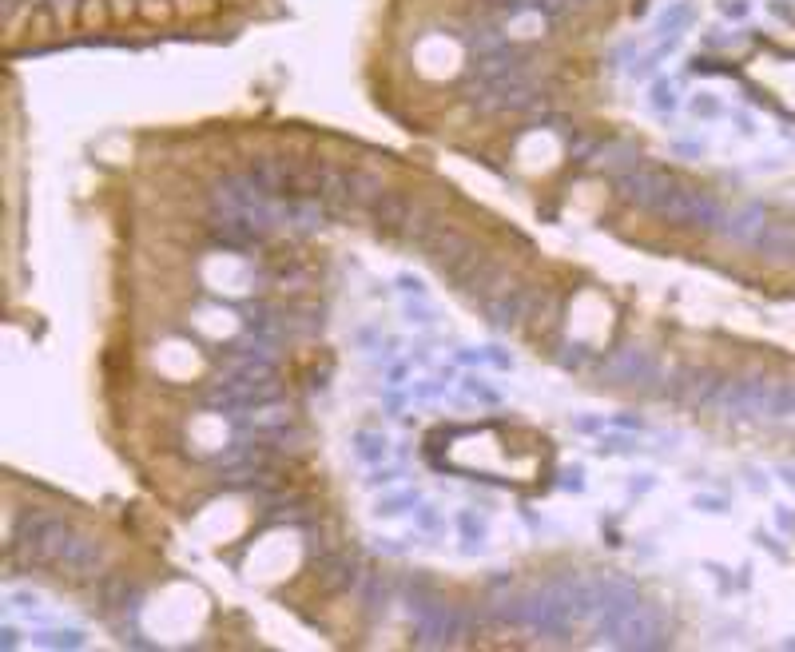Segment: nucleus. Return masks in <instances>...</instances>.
<instances>
[{
    "label": "nucleus",
    "instance_id": "obj_15",
    "mask_svg": "<svg viewBox=\"0 0 795 652\" xmlns=\"http://www.w3.org/2000/svg\"><path fill=\"white\" fill-rule=\"evenodd\" d=\"M648 100H652V112H660V116H672V112L680 108V96H676V84H672V80H656Z\"/></svg>",
    "mask_w": 795,
    "mask_h": 652
},
{
    "label": "nucleus",
    "instance_id": "obj_3",
    "mask_svg": "<svg viewBox=\"0 0 795 652\" xmlns=\"http://www.w3.org/2000/svg\"><path fill=\"white\" fill-rule=\"evenodd\" d=\"M283 398V386L275 378H263V382H235V378H219L215 390L207 394V406L211 410H223V414H239V410H259V406H275Z\"/></svg>",
    "mask_w": 795,
    "mask_h": 652
},
{
    "label": "nucleus",
    "instance_id": "obj_12",
    "mask_svg": "<svg viewBox=\"0 0 795 652\" xmlns=\"http://www.w3.org/2000/svg\"><path fill=\"white\" fill-rule=\"evenodd\" d=\"M322 585H326L330 593L354 589V585H358V565H354V561H346V557H334V561L326 565V573H322Z\"/></svg>",
    "mask_w": 795,
    "mask_h": 652
},
{
    "label": "nucleus",
    "instance_id": "obj_30",
    "mask_svg": "<svg viewBox=\"0 0 795 652\" xmlns=\"http://www.w3.org/2000/svg\"><path fill=\"white\" fill-rule=\"evenodd\" d=\"M442 394V382H422V386H414V398H438Z\"/></svg>",
    "mask_w": 795,
    "mask_h": 652
},
{
    "label": "nucleus",
    "instance_id": "obj_22",
    "mask_svg": "<svg viewBox=\"0 0 795 652\" xmlns=\"http://www.w3.org/2000/svg\"><path fill=\"white\" fill-rule=\"evenodd\" d=\"M418 529H422V533H438V529H442V517H438L434 505H422V509H418Z\"/></svg>",
    "mask_w": 795,
    "mask_h": 652
},
{
    "label": "nucleus",
    "instance_id": "obj_26",
    "mask_svg": "<svg viewBox=\"0 0 795 652\" xmlns=\"http://www.w3.org/2000/svg\"><path fill=\"white\" fill-rule=\"evenodd\" d=\"M720 12H724L728 20H744V16H748V0H724Z\"/></svg>",
    "mask_w": 795,
    "mask_h": 652
},
{
    "label": "nucleus",
    "instance_id": "obj_25",
    "mask_svg": "<svg viewBox=\"0 0 795 652\" xmlns=\"http://www.w3.org/2000/svg\"><path fill=\"white\" fill-rule=\"evenodd\" d=\"M398 291L402 295H426V283L418 275H398Z\"/></svg>",
    "mask_w": 795,
    "mask_h": 652
},
{
    "label": "nucleus",
    "instance_id": "obj_9",
    "mask_svg": "<svg viewBox=\"0 0 795 652\" xmlns=\"http://www.w3.org/2000/svg\"><path fill=\"white\" fill-rule=\"evenodd\" d=\"M756 251H764L776 263H795V223H764V231L752 243Z\"/></svg>",
    "mask_w": 795,
    "mask_h": 652
},
{
    "label": "nucleus",
    "instance_id": "obj_19",
    "mask_svg": "<svg viewBox=\"0 0 795 652\" xmlns=\"http://www.w3.org/2000/svg\"><path fill=\"white\" fill-rule=\"evenodd\" d=\"M462 390H466L470 398H477V402H485V406H497V402H501V394H497L493 386H485L481 378H470V382H466Z\"/></svg>",
    "mask_w": 795,
    "mask_h": 652
},
{
    "label": "nucleus",
    "instance_id": "obj_38",
    "mask_svg": "<svg viewBox=\"0 0 795 652\" xmlns=\"http://www.w3.org/2000/svg\"><path fill=\"white\" fill-rule=\"evenodd\" d=\"M776 12H780V16H784V20H792V24H795V12H792V8H784V4H776Z\"/></svg>",
    "mask_w": 795,
    "mask_h": 652
},
{
    "label": "nucleus",
    "instance_id": "obj_31",
    "mask_svg": "<svg viewBox=\"0 0 795 652\" xmlns=\"http://www.w3.org/2000/svg\"><path fill=\"white\" fill-rule=\"evenodd\" d=\"M696 509H708V513H724V501H720V497H708V493H704V497H696Z\"/></svg>",
    "mask_w": 795,
    "mask_h": 652
},
{
    "label": "nucleus",
    "instance_id": "obj_20",
    "mask_svg": "<svg viewBox=\"0 0 795 652\" xmlns=\"http://www.w3.org/2000/svg\"><path fill=\"white\" fill-rule=\"evenodd\" d=\"M4 601H8L12 609H40V593H28V589H12Z\"/></svg>",
    "mask_w": 795,
    "mask_h": 652
},
{
    "label": "nucleus",
    "instance_id": "obj_28",
    "mask_svg": "<svg viewBox=\"0 0 795 652\" xmlns=\"http://www.w3.org/2000/svg\"><path fill=\"white\" fill-rule=\"evenodd\" d=\"M406 319H410V323H434V311L422 307V303H418V307L410 303V307H406Z\"/></svg>",
    "mask_w": 795,
    "mask_h": 652
},
{
    "label": "nucleus",
    "instance_id": "obj_34",
    "mask_svg": "<svg viewBox=\"0 0 795 652\" xmlns=\"http://www.w3.org/2000/svg\"><path fill=\"white\" fill-rule=\"evenodd\" d=\"M565 489H573V493H581V489H585V482H581V470H569V474H565Z\"/></svg>",
    "mask_w": 795,
    "mask_h": 652
},
{
    "label": "nucleus",
    "instance_id": "obj_8",
    "mask_svg": "<svg viewBox=\"0 0 795 652\" xmlns=\"http://www.w3.org/2000/svg\"><path fill=\"white\" fill-rule=\"evenodd\" d=\"M505 287H509V271H505V263L485 259V255H481V263L470 271V279L462 283V291H466L474 303H481V307H485L493 295H501Z\"/></svg>",
    "mask_w": 795,
    "mask_h": 652
},
{
    "label": "nucleus",
    "instance_id": "obj_40",
    "mask_svg": "<svg viewBox=\"0 0 795 652\" xmlns=\"http://www.w3.org/2000/svg\"><path fill=\"white\" fill-rule=\"evenodd\" d=\"M784 478H788V482L795 486V470H784Z\"/></svg>",
    "mask_w": 795,
    "mask_h": 652
},
{
    "label": "nucleus",
    "instance_id": "obj_21",
    "mask_svg": "<svg viewBox=\"0 0 795 652\" xmlns=\"http://www.w3.org/2000/svg\"><path fill=\"white\" fill-rule=\"evenodd\" d=\"M692 112H696V116H704V120H716V116H720V104H716L708 92H700V96L692 100Z\"/></svg>",
    "mask_w": 795,
    "mask_h": 652
},
{
    "label": "nucleus",
    "instance_id": "obj_4",
    "mask_svg": "<svg viewBox=\"0 0 795 652\" xmlns=\"http://www.w3.org/2000/svg\"><path fill=\"white\" fill-rule=\"evenodd\" d=\"M601 374L621 386H648L660 378V358L644 346H621L601 362Z\"/></svg>",
    "mask_w": 795,
    "mask_h": 652
},
{
    "label": "nucleus",
    "instance_id": "obj_35",
    "mask_svg": "<svg viewBox=\"0 0 795 652\" xmlns=\"http://www.w3.org/2000/svg\"><path fill=\"white\" fill-rule=\"evenodd\" d=\"M680 156H704V144H676Z\"/></svg>",
    "mask_w": 795,
    "mask_h": 652
},
{
    "label": "nucleus",
    "instance_id": "obj_23",
    "mask_svg": "<svg viewBox=\"0 0 795 652\" xmlns=\"http://www.w3.org/2000/svg\"><path fill=\"white\" fill-rule=\"evenodd\" d=\"M398 478H402V470H398V466H386V470H374V474L366 478V486H370V489H374V486H394Z\"/></svg>",
    "mask_w": 795,
    "mask_h": 652
},
{
    "label": "nucleus",
    "instance_id": "obj_36",
    "mask_svg": "<svg viewBox=\"0 0 795 652\" xmlns=\"http://www.w3.org/2000/svg\"><path fill=\"white\" fill-rule=\"evenodd\" d=\"M648 489H652V474H640V482H633L629 493H648Z\"/></svg>",
    "mask_w": 795,
    "mask_h": 652
},
{
    "label": "nucleus",
    "instance_id": "obj_18",
    "mask_svg": "<svg viewBox=\"0 0 795 652\" xmlns=\"http://www.w3.org/2000/svg\"><path fill=\"white\" fill-rule=\"evenodd\" d=\"M386 601H390V585L382 577H370L366 581V609L378 613V609H386Z\"/></svg>",
    "mask_w": 795,
    "mask_h": 652
},
{
    "label": "nucleus",
    "instance_id": "obj_5",
    "mask_svg": "<svg viewBox=\"0 0 795 652\" xmlns=\"http://www.w3.org/2000/svg\"><path fill=\"white\" fill-rule=\"evenodd\" d=\"M414 203L402 195V191H378L374 203H370V219H374V231L394 239V235H406L410 231V219H414Z\"/></svg>",
    "mask_w": 795,
    "mask_h": 652
},
{
    "label": "nucleus",
    "instance_id": "obj_10",
    "mask_svg": "<svg viewBox=\"0 0 795 652\" xmlns=\"http://www.w3.org/2000/svg\"><path fill=\"white\" fill-rule=\"evenodd\" d=\"M692 20H696V4H692V0H672V4L656 16V36H680Z\"/></svg>",
    "mask_w": 795,
    "mask_h": 652
},
{
    "label": "nucleus",
    "instance_id": "obj_6",
    "mask_svg": "<svg viewBox=\"0 0 795 652\" xmlns=\"http://www.w3.org/2000/svg\"><path fill=\"white\" fill-rule=\"evenodd\" d=\"M533 303H537L533 287H505L501 295H493L485 303V319L497 326V330H513V326H521L529 319Z\"/></svg>",
    "mask_w": 795,
    "mask_h": 652
},
{
    "label": "nucleus",
    "instance_id": "obj_32",
    "mask_svg": "<svg viewBox=\"0 0 795 652\" xmlns=\"http://www.w3.org/2000/svg\"><path fill=\"white\" fill-rule=\"evenodd\" d=\"M378 549H382V553H394V557L406 553V545H402L398 537H378Z\"/></svg>",
    "mask_w": 795,
    "mask_h": 652
},
{
    "label": "nucleus",
    "instance_id": "obj_13",
    "mask_svg": "<svg viewBox=\"0 0 795 652\" xmlns=\"http://www.w3.org/2000/svg\"><path fill=\"white\" fill-rule=\"evenodd\" d=\"M32 645L36 649H84L88 637L80 629H44V633H32Z\"/></svg>",
    "mask_w": 795,
    "mask_h": 652
},
{
    "label": "nucleus",
    "instance_id": "obj_37",
    "mask_svg": "<svg viewBox=\"0 0 795 652\" xmlns=\"http://www.w3.org/2000/svg\"><path fill=\"white\" fill-rule=\"evenodd\" d=\"M780 525H784V529H792L795 525V517L788 513V509H780Z\"/></svg>",
    "mask_w": 795,
    "mask_h": 652
},
{
    "label": "nucleus",
    "instance_id": "obj_24",
    "mask_svg": "<svg viewBox=\"0 0 795 652\" xmlns=\"http://www.w3.org/2000/svg\"><path fill=\"white\" fill-rule=\"evenodd\" d=\"M573 430H577V434H601V430H605V418H593V414L573 418Z\"/></svg>",
    "mask_w": 795,
    "mask_h": 652
},
{
    "label": "nucleus",
    "instance_id": "obj_1",
    "mask_svg": "<svg viewBox=\"0 0 795 652\" xmlns=\"http://www.w3.org/2000/svg\"><path fill=\"white\" fill-rule=\"evenodd\" d=\"M652 215H660V219H668V223H676V227L716 231V227H720V219H724V207H720V199H716V195H708V191H700V187L672 183V187L664 191V199L656 203V211H652Z\"/></svg>",
    "mask_w": 795,
    "mask_h": 652
},
{
    "label": "nucleus",
    "instance_id": "obj_29",
    "mask_svg": "<svg viewBox=\"0 0 795 652\" xmlns=\"http://www.w3.org/2000/svg\"><path fill=\"white\" fill-rule=\"evenodd\" d=\"M585 362V346H565V354H561V366H581Z\"/></svg>",
    "mask_w": 795,
    "mask_h": 652
},
{
    "label": "nucleus",
    "instance_id": "obj_17",
    "mask_svg": "<svg viewBox=\"0 0 795 652\" xmlns=\"http://www.w3.org/2000/svg\"><path fill=\"white\" fill-rule=\"evenodd\" d=\"M629 450H636V438H629V430H625V434H605V430H601L597 454H629Z\"/></svg>",
    "mask_w": 795,
    "mask_h": 652
},
{
    "label": "nucleus",
    "instance_id": "obj_14",
    "mask_svg": "<svg viewBox=\"0 0 795 652\" xmlns=\"http://www.w3.org/2000/svg\"><path fill=\"white\" fill-rule=\"evenodd\" d=\"M454 521H458V529H462V537H466V541H470V545H466V553H477V549H481V545H485V537H489V525H485V521H481V517H477L474 509H462V513H458V517H454Z\"/></svg>",
    "mask_w": 795,
    "mask_h": 652
},
{
    "label": "nucleus",
    "instance_id": "obj_16",
    "mask_svg": "<svg viewBox=\"0 0 795 652\" xmlns=\"http://www.w3.org/2000/svg\"><path fill=\"white\" fill-rule=\"evenodd\" d=\"M414 505H422V497H418V489H406V493H394V497H382L374 513H378V517H398V513L414 509Z\"/></svg>",
    "mask_w": 795,
    "mask_h": 652
},
{
    "label": "nucleus",
    "instance_id": "obj_39",
    "mask_svg": "<svg viewBox=\"0 0 795 652\" xmlns=\"http://www.w3.org/2000/svg\"><path fill=\"white\" fill-rule=\"evenodd\" d=\"M16 4H20V0H4V12H12V8H16Z\"/></svg>",
    "mask_w": 795,
    "mask_h": 652
},
{
    "label": "nucleus",
    "instance_id": "obj_41",
    "mask_svg": "<svg viewBox=\"0 0 795 652\" xmlns=\"http://www.w3.org/2000/svg\"><path fill=\"white\" fill-rule=\"evenodd\" d=\"M788 649H795V637H792V641H788Z\"/></svg>",
    "mask_w": 795,
    "mask_h": 652
},
{
    "label": "nucleus",
    "instance_id": "obj_27",
    "mask_svg": "<svg viewBox=\"0 0 795 652\" xmlns=\"http://www.w3.org/2000/svg\"><path fill=\"white\" fill-rule=\"evenodd\" d=\"M609 426H613V430H636V434H640V430H644V418H636V414H617Z\"/></svg>",
    "mask_w": 795,
    "mask_h": 652
},
{
    "label": "nucleus",
    "instance_id": "obj_7",
    "mask_svg": "<svg viewBox=\"0 0 795 652\" xmlns=\"http://www.w3.org/2000/svg\"><path fill=\"white\" fill-rule=\"evenodd\" d=\"M764 223H768V215H764V207H756V203H744V207H732V211H724V219H720V235L724 239H732V243H744V247H752L756 243V235L764 231Z\"/></svg>",
    "mask_w": 795,
    "mask_h": 652
},
{
    "label": "nucleus",
    "instance_id": "obj_33",
    "mask_svg": "<svg viewBox=\"0 0 795 652\" xmlns=\"http://www.w3.org/2000/svg\"><path fill=\"white\" fill-rule=\"evenodd\" d=\"M16 645H20V633H16L12 625H4V629H0V649H16Z\"/></svg>",
    "mask_w": 795,
    "mask_h": 652
},
{
    "label": "nucleus",
    "instance_id": "obj_11",
    "mask_svg": "<svg viewBox=\"0 0 795 652\" xmlns=\"http://www.w3.org/2000/svg\"><path fill=\"white\" fill-rule=\"evenodd\" d=\"M390 454V438L378 434V430H358L354 434V458L366 462V466H382Z\"/></svg>",
    "mask_w": 795,
    "mask_h": 652
},
{
    "label": "nucleus",
    "instance_id": "obj_2",
    "mask_svg": "<svg viewBox=\"0 0 795 652\" xmlns=\"http://www.w3.org/2000/svg\"><path fill=\"white\" fill-rule=\"evenodd\" d=\"M776 390L780 382L752 374V378H724V390L716 398V410L732 422H748V418H768L772 422V406H776Z\"/></svg>",
    "mask_w": 795,
    "mask_h": 652
}]
</instances>
